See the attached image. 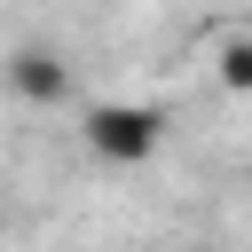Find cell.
<instances>
[{"instance_id":"obj_3","label":"cell","mask_w":252,"mask_h":252,"mask_svg":"<svg viewBox=\"0 0 252 252\" xmlns=\"http://www.w3.org/2000/svg\"><path fill=\"white\" fill-rule=\"evenodd\" d=\"M213 63H220V87H228V94H252V32H244V24L220 32V55H213Z\"/></svg>"},{"instance_id":"obj_2","label":"cell","mask_w":252,"mask_h":252,"mask_svg":"<svg viewBox=\"0 0 252 252\" xmlns=\"http://www.w3.org/2000/svg\"><path fill=\"white\" fill-rule=\"evenodd\" d=\"M0 79H8V94H16V102H32V110L71 102V63H63L55 47H16V55L0 63Z\"/></svg>"},{"instance_id":"obj_1","label":"cell","mask_w":252,"mask_h":252,"mask_svg":"<svg viewBox=\"0 0 252 252\" xmlns=\"http://www.w3.org/2000/svg\"><path fill=\"white\" fill-rule=\"evenodd\" d=\"M79 142L102 158V165H150L158 142H165V110L158 102H94L79 118Z\"/></svg>"}]
</instances>
